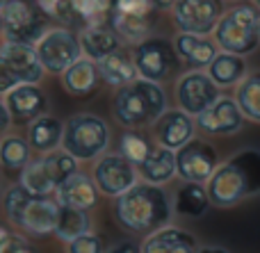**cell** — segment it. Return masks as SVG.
<instances>
[{
	"label": "cell",
	"mask_w": 260,
	"mask_h": 253,
	"mask_svg": "<svg viewBox=\"0 0 260 253\" xmlns=\"http://www.w3.org/2000/svg\"><path fill=\"white\" fill-rule=\"evenodd\" d=\"M114 219L128 235L148 237L155 231L169 226L174 214L169 194L162 185L135 183L130 190L114 199Z\"/></svg>",
	"instance_id": "cell-1"
},
{
	"label": "cell",
	"mask_w": 260,
	"mask_h": 253,
	"mask_svg": "<svg viewBox=\"0 0 260 253\" xmlns=\"http://www.w3.org/2000/svg\"><path fill=\"white\" fill-rule=\"evenodd\" d=\"M206 190L215 208H233L240 201L260 194V149H244L217 164Z\"/></svg>",
	"instance_id": "cell-2"
},
{
	"label": "cell",
	"mask_w": 260,
	"mask_h": 253,
	"mask_svg": "<svg viewBox=\"0 0 260 253\" xmlns=\"http://www.w3.org/2000/svg\"><path fill=\"white\" fill-rule=\"evenodd\" d=\"M5 214L7 219L32 237L53 235L59 219V203L53 196H35L18 183L5 192Z\"/></svg>",
	"instance_id": "cell-3"
},
{
	"label": "cell",
	"mask_w": 260,
	"mask_h": 253,
	"mask_svg": "<svg viewBox=\"0 0 260 253\" xmlns=\"http://www.w3.org/2000/svg\"><path fill=\"white\" fill-rule=\"evenodd\" d=\"M112 107L114 119L123 128H144L151 126L167 110V94L160 82L137 78L135 82L117 89Z\"/></svg>",
	"instance_id": "cell-4"
},
{
	"label": "cell",
	"mask_w": 260,
	"mask_h": 253,
	"mask_svg": "<svg viewBox=\"0 0 260 253\" xmlns=\"http://www.w3.org/2000/svg\"><path fill=\"white\" fill-rule=\"evenodd\" d=\"M212 39L224 53L251 55L260 46V9L253 3H238L224 9L212 30Z\"/></svg>",
	"instance_id": "cell-5"
},
{
	"label": "cell",
	"mask_w": 260,
	"mask_h": 253,
	"mask_svg": "<svg viewBox=\"0 0 260 253\" xmlns=\"http://www.w3.org/2000/svg\"><path fill=\"white\" fill-rule=\"evenodd\" d=\"M110 146V128L101 117L89 112L73 114L64 123L62 149L71 153L78 162L99 160Z\"/></svg>",
	"instance_id": "cell-6"
},
{
	"label": "cell",
	"mask_w": 260,
	"mask_h": 253,
	"mask_svg": "<svg viewBox=\"0 0 260 253\" xmlns=\"http://www.w3.org/2000/svg\"><path fill=\"white\" fill-rule=\"evenodd\" d=\"M48 30V16L35 0H0V32L5 41L32 44Z\"/></svg>",
	"instance_id": "cell-7"
},
{
	"label": "cell",
	"mask_w": 260,
	"mask_h": 253,
	"mask_svg": "<svg viewBox=\"0 0 260 253\" xmlns=\"http://www.w3.org/2000/svg\"><path fill=\"white\" fill-rule=\"evenodd\" d=\"M133 62L137 68V76L144 80L160 82L167 80L171 73H176L180 59L174 50V41L165 37H146L133 46Z\"/></svg>",
	"instance_id": "cell-8"
},
{
	"label": "cell",
	"mask_w": 260,
	"mask_h": 253,
	"mask_svg": "<svg viewBox=\"0 0 260 253\" xmlns=\"http://www.w3.org/2000/svg\"><path fill=\"white\" fill-rule=\"evenodd\" d=\"M35 50L39 55V62L46 73L62 76L76 59L82 57L78 34L69 27H48L39 39L35 41Z\"/></svg>",
	"instance_id": "cell-9"
},
{
	"label": "cell",
	"mask_w": 260,
	"mask_h": 253,
	"mask_svg": "<svg viewBox=\"0 0 260 253\" xmlns=\"http://www.w3.org/2000/svg\"><path fill=\"white\" fill-rule=\"evenodd\" d=\"M155 12L153 0H114L110 25L117 30L121 41L135 46L137 41L151 37Z\"/></svg>",
	"instance_id": "cell-10"
},
{
	"label": "cell",
	"mask_w": 260,
	"mask_h": 253,
	"mask_svg": "<svg viewBox=\"0 0 260 253\" xmlns=\"http://www.w3.org/2000/svg\"><path fill=\"white\" fill-rule=\"evenodd\" d=\"M176 153V176L185 183H201L206 185L210 180V176L215 173L219 158L217 151L208 144L206 139H192L187 144H183Z\"/></svg>",
	"instance_id": "cell-11"
},
{
	"label": "cell",
	"mask_w": 260,
	"mask_h": 253,
	"mask_svg": "<svg viewBox=\"0 0 260 253\" xmlns=\"http://www.w3.org/2000/svg\"><path fill=\"white\" fill-rule=\"evenodd\" d=\"M221 14H224V0H178L171 9L178 32H192V34H212Z\"/></svg>",
	"instance_id": "cell-12"
},
{
	"label": "cell",
	"mask_w": 260,
	"mask_h": 253,
	"mask_svg": "<svg viewBox=\"0 0 260 253\" xmlns=\"http://www.w3.org/2000/svg\"><path fill=\"white\" fill-rule=\"evenodd\" d=\"M221 96V89L206 71H185L176 82V100L183 112L199 117Z\"/></svg>",
	"instance_id": "cell-13"
},
{
	"label": "cell",
	"mask_w": 260,
	"mask_h": 253,
	"mask_svg": "<svg viewBox=\"0 0 260 253\" xmlns=\"http://www.w3.org/2000/svg\"><path fill=\"white\" fill-rule=\"evenodd\" d=\"M94 183L101 194L117 199L137 183V167L121 153H103L94 164Z\"/></svg>",
	"instance_id": "cell-14"
},
{
	"label": "cell",
	"mask_w": 260,
	"mask_h": 253,
	"mask_svg": "<svg viewBox=\"0 0 260 253\" xmlns=\"http://www.w3.org/2000/svg\"><path fill=\"white\" fill-rule=\"evenodd\" d=\"M197 128H201L206 135L212 137H229L242 130L244 114L240 112L235 98L229 96H219L206 112H201L199 117H194Z\"/></svg>",
	"instance_id": "cell-15"
},
{
	"label": "cell",
	"mask_w": 260,
	"mask_h": 253,
	"mask_svg": "<svg viewBox=\"0 0 260 253\" xmlns=\"http://www.w3.org/2000/svg\"><path fill=\"white\" fill-rule=\"evenodd\" d=\"M197 130V121L183 110H169L167 107L160 117L153 121V135L160 146L169 151H178L183 144H187L194 137Z\"/></svg>",
	"instance_id": "cell-16"
},
{
	"label": "cell",
	"mask_w": 260,
	"mask_h": 253,
	"mask_svg": "<svg viewBox=\"0 0 260 253\" xmlns=\"http://www.w3.org/2000/svg\"><path fill=\"white\" fill-rule=\"evenodd\" d=\"M0 57L7 62L12 73L21 85H39L44 80L46 71L39 62L35 46L32 44H21V41H5L0 46Z\"/></svg>",
	"instance_id": "cell-17"
},
{
	"label": "cell",
	"mask_w": 260,
	"mask_h": 253,
	"mask_svg": "<svg viewBox=\"0 0 260 253\" xmlns=\"http://www.w3.org/2000/svg\"><path fill=\"white\" fill-rule=\"evenodd\" d=\"M174 50L178 55L180 64L187 66V71H206L208 64L219 53V46L215 44L210 34L178 32L174 37Z\"/></svg>",
	"instance_id": "cell-18"
},
{
	"label": "cell",
	"mask_w": 260,
	"mask_h": 253,
	"mask_svg": "<svg viewBox=\"0 0 260 253\" xmlns=\"http://www.w3.org/2000/svg\"><path fill=\"white\" fill-rule=\"evenodd\" d=\"M5 105L9 110L12 121H35L37 117L46 114L48 96L39 85H16L5 94Z\"/></svg>",
	"instance_id": "cell-19"
},
{
	"label": "cell",
	"mask_w": 260,
	"mask_h": 253,
	"mask_svg": "<svg viewBox=\"0 0 260 253\" xmlns=\"http://www.w3.org/2000/svg\"><path fill=\"white\" fill-rule=\"evenodd\" d=\"M55 199L59 205H67V208L91 210L99 203V187H96L94 178L76 171L64 183H59V187L55 190Z\"/></svg>",
	"instance_id": "cell-20"
},
{
	"label": "cell",
	"mask_w": 260,
	"mask_h": 253,
	"mask_svg": "<svg viewBox=\"0 0 260 253\" xmlns=\"http://www.w3.org/2000/svg\"><path fill=\"white\" fill-rule=\"evenodd\" d=\"M80 41V50L82 57L91 59V62H99V59L108 57L110 53L119 50L123 46L121 37L117 34L110 23H101V25H85L78 34Z\"/></svg>",
	"instance_id": "cell-21"
},
{
	"label": "cell",
	"mask_w": 260,
	"mask_h": 253,
	"mask_svg": "<svg viewBox=\"0 0 260 253\" xmlns=\"http://www.w3.org/2000/svg\"><path fill=\"white\" fill-rule=\"evenodd\" d=\"M139 249L142 253H197L199 244L192 233L183 231V228L165 226L153 235H148Z\"/></svg>",
	"instance_id": "cell-22"
},
{
	"label": "cell",
	"mask_w": 260,
	"mask_h": 253,
	"mask_svg": "<svg viewBox=\"0 0 260 253\" xmlns=\"http://www.w3.org/2000/svg\"><path fill=\"white\" fill-rule=\"evenodd\" d=\"M99 66V76L105 85L114 87V89H121V87L130 85V82L137 80V68H135V62H133V53L128 48H119L114 53H110L108 57L99 59L96 62Z\"/></svg>",
	"instance_id": "cell-23"
},
{
	"label": "cell",
	"mask_w": 260,
	"mask_h": 253,
	"mask_svg": "<svg viewBox=\"0 0 260 253\" xmlns=\"http://www.w3.org/2000/svg\"><path fill=\"white\" fill-rule=\"evenodd\" d=\"M137 176L151 185L169 183L176 176V153L160 144L153 146L151 153L137 164Z\"/></svg>",
	"instance_id": "cell-24"
},
{
	"label": "cell",
	"mask_w": 260,
	"mask_h": 253,
	"mask_svg": "<svg viewBox=\"0 0 260 253\" xmlns=\"http://www.w3.org/2000/svg\"><path fill=\"white\" fill-rule=\"evenodd\" d=\"M64 135V123L57 117L50 114H41L27 126V144L30 149L39 151V153H50V151L62 146Z\"/></svg>",
	"instance_id": "cell-25"
},
{
	"label": "cell",
	"mask_w": 260,
	"mask_h": 253,
	"mask_svg": "<svg viewBox=\"0 0 260 253\" xmlns=\"http://www.w3.org/2000/svg\"><path fill=\"white\" fill-rule=\"evenodd\" d=\"M206 73L210 76V80L215 82L219 89H229V87H238V82L247 76V59L242 55L233 53H219L215 55L210 64H208Z\"/></svg>",
	"instance_id": "cell-26"
},
{
	"label": "cell",
	"mask_w": 260,
	"mask_h": 253,
	"mask_svg": "<svg viewBox=\"0 0 260 253\" xmlns=\"http://www.w3.org/2000/svg\"><path fill=\"white\" fill-rule=\"evenodd\" d=\"M59 78H62V87L71 96H89L99 87V80H101L96 62H91L87 57L76 59Z\"/></svg>",
	"instance_id": "cell-27"
},
{
	"label": "cell",
	"mask_w": 260,
	"mask_h": 253,
	"mask_svg": "<svg viewBox=\"0 0 260 253\" xmlns=\"http://www.w3.org/2000/svg\"><path fill=\"white\" fill-rule=\"evenodd\" d=\"M171 208L176 214L180 217H189V219H199L208 212L210 208V199H208V190L201 183H185L176 190Z\"/></svg>",
	"instance_id": "cell-28"
},
{
	"label": "cell",
	"mask_w": 260,
	"mask_h": 253,
	"mask_svg": "<svg viewBox=\"0 0 260 253\" xmlns=\"http://www.w3.org/2000/svg\"><path fill=\"white\" fill-rule=\"evenodd\" d=\"M235 103L244 119L260 123V71L247 73L235 87Z\"/></svg>",
	"instance_id": "cell-29"
},
{
	"label": "cell",
	"mask_w": 260,
	"mask_h": 253,
	"mask_svg": "<svg viewBox=\"0 0 260 253\" xmlns=\"http://www.w3.org/2000/svg\"><path fill=\"white\" fill-rule=\"evenodd\" d=\"M21 185L35 196H53L57 190V183L53 180L48 167L44 164V158L30 160L21 169Z\"/></svg>",
	"instance_id": "cell-30"
},
{
	"label": "cell",
	"mask_w": 260,
	"mask_h": 253,
	"mask_svg": "<svg viewBox=\"0 0 260 253\" xmlns=\"http://www.w3.org/2000/svg\"><path fill=\"white\" fill-rule=\"evenodd\" d=\"M89 231H91V219L87 214V210L59 205V219H57V226H55V237H59L62 242H71L78 235Z\"/></svg>",
	"instance_id": "cell-31"
},
{
	"label": "cell",
	"mask_w": 260,
	"mask_h": 253,
	"mask_svg": "<svg viewBox=\"0 0 260 253\" xmlns=\"http://www.w3.org/2000/svg\"><path fill=\"white\" fill-rule=\"evenodd\" d=\"M114 0H71L73 18L82 21L85 25H101L110 23Z\"/></svg>",
	"instance_id": "cell-32"
},
{
	"label": "cell",
	"mask_w": 260,
	"mask_h": 253,
	"mask_svg": "<svg viewBox=\"0 0 260 253\" xmlns=\"http://www.w3.org/2000/svg\"><path fill=\"white\" fill-rule=\"evenodd\" d=\"M30 144L18 135H9L0 141V164L7 169H23L30 162Z\"/></svg>",
	"instance_id": "cell-33"
},
{
	"label": "cell",
	"mask_w": 260,
	"mask_h": 253,
	"mask_svg": "<svg viewBox=\"0 0 260 253\" xmlns=\"http://www.w3.org/2000/svg\"><path fill=\"white\" fill-rule=\"evenodd\" d=\"M151 149H153L151 139H148L144 132H139V128H128L121 135V141H119V153H121L128 162H133L135 167L151 153Z\"/></svg>",
	"instance_id": "cell-34"
},
{
	"label": "cell",
	"mask_w": 260,
	"mask_h": 253,
	"mask_svg": "<svg viewBox=\"0 0 260 253\" xmlns=\"http://www.w3.org/2000/svg\"><path fill=\"white\" fill-rule=\"evenodd\" d=\"M41 158H44V164L48 167L50 176L57 183V187H59V183H64L69 176H73L78 171V160L71 153H67L64 149H55L50 153H44Z\"/></svg>",
	"instance_id": "cell-35"
},
{
	"label": "cell",
	"mask_w": 260,
	"mask_h": 253,
	"mask_svg": "<svg viewBox=\"0 0 260 253\" xmlns=\"http://www.w3.org/2000/svg\"><path fill=\"white\" fill-rule=\"evenodd\" d=\"M67 253H105V244L96 233H82L76 240L67 242Z\"/></svg>",
	"instance_id": "cell-36"
},
{
	"label": "cell",
	"mask_w": 260,
	"mask_h": 253,
	"mask_svg": "<svg viewBox=\"0 0 260 253\" xmlns=\"http://www.w3.org/2000/svg\"><path fill=\"white\" fill-rule=\"evenodd\" d=\"M41 7V12L48 18H57L62 23H71L73 14H71V0H35Z\"/></svg>",
	"instance_id": "cell-37"
},
{
	"label": "cell",
	"mask_w": 260,
	"mask_h": 253,
	"mask_svg": "<svg viewBox=\"0 0 260 253\" xmlns=\"http://www.w3.org/2000/svg\"><path fill=\"white\" fill-rule=\"evenodd\" d=\"M0 253H35V251H32V246L27 244L23 237L7 235V240H5L3 246H0Z\"/></svg>",
	"instance_id": "cell-38"
},
{
	"label": "cell",
	"mask_w": 260,
	"mask_h": 253,
	"mask_svg": "<svg viewBox=\"0 0 260 253\" xmlns=\"http://www.w3.org/2000/svg\"><path fill=\"white\" fill-rule=\"evenodd\" d=\"M105 253H142V249H139L137 242L133 240H121L117 242V244H112Z\"/></svg>",
	"instance_id": "cell-39"
},
{
	"label": "cell",
	"mask_w": 260,
	"mask_h": 253,
	"mask_svg": "<svg viewBox=\"0 0 260 253\" xmlns=\"http://www.w3.org/2000/svg\"><path fill=\"white\" fill-rule=\"evenodd\" d=\"M9 123H12V117H9V110L5 105V100H0V132L7 130Z\"/></svg>",
	"instance_id": "cell-40"
},
{
	"label": "cell",
	"mask_w": 260,
	"mask_h": 253,
	"mask_svg": "<svg viewBox=\"0 0 260 253\" xmlns=\"http://www.w3.org/2000/svg\"><path fill=\"white\" fill-rule=\"evenodd\" d=\"M178 3V0H153V5H155V9H162V12H167V9H174V5Z\"/></svg>",
	"instance_id": "cell-41"
},
{
	"label": "cell",
	"mask_w": 260,
	"mask_h": 253,
	"mask_svg": "<svg viewBox=\"0 0 260 253\" xmlns=\"http://www.w3.org/2000/svg\"><path fill=\"white\" fill-rule=\"evenodd\" d=\"M197 253H231V251L221 249V246H199Z\"/></svg>",
	"instance_id": "cell-42"
},
{
	"label": "cell",
	"mask_w": 260,
	"mask_h": 253,
	"mask_svg": "<svg viewBox=\"0 0 260 253\" xmlns=\"http://www.w3.org/2000/svg\"><path fill=\"white\" fill-rule=\"evenodd\" d=\"M7 235H9V233H7V231H5V228H3V226H0V246H3V242H5V240H7Z\"/></svg>",
	"instance_id": "cell-43"
},
{
	"label": "cell",
	"mask_w": 260,
	"mask_h": 253,
	"mask_svg": "<svg viewBox=\"0 0 260 253\" xmlns=\"http://www.w3.org/2000/svg\"><path fill=\"white\" fill-rule=\"evenodd\" d=\"M253 5H256V7L260 9V0H253Z\"/></svg>",
	"instance_id": "cell-44"
},
{
	"label": "cell",
	"mask_w": 260,
	"mask_h": 253,
	"mask_svg": "<svg viewBox=\"0 0 260 253\" xmlns=\"http://www.w3.org/2000/svg\"><path fill=\"white\" fill-rule=\"evenodd\" d=\"M0 190H3V180H0Z\"/></svg>",
	"instance_id": "cell-45"
}]
</instances>
